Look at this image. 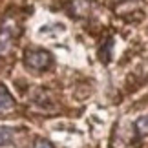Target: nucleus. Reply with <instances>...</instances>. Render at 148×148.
I'll return each mask as SVG.
<instances>
[{
    "instance_id": "obj_3",
    "label": "nucleus",
    "mask_w": 148,
    "mask_h": 148,
    "mask_svg": "<svg viewBox=\"0 0 148 148\" xmlns=\"http://www.w3.org/2000/svg\"><path fill=\"white\" fill-rule=\"evenodd\" d=\"M92 8H93V2H90V0H73L70 4V11L73 16H86L90 15Z\"/></svg>"
},
{
    "instance_id": "obj_1",
    "label": "nucleus",
    "mask_w": 148,
    "mask_h": 148,
    "mask_svg": "<svg viewBox=\"0 0 148 148\" xmlns=\"http://www.w3.org/2000/svg\"><path fill=\"white\" fill-rule=\"evenodd\" d=\"M20 35V26L13 16H5L0 24V57H5L13 49L16 37Z\"/></svg>"
},
{
    "instance_id": "obj_6",
    "label": "nucleus",
    "mask_w": 148,
    "mask_h": 148,
    "mask_svg": "<svg viewBox=\"0 0 148 148\" xmlns=\"http://www.w3.org/2000/svg\"><path fill=\"white\" fill-rule=\"evenodd\" d=\"M135 130H137L139 135H148V115L137 119V123H135Z\"/></svg>"
},
{
    "instance_id": "obj_4",
    "label": "nucleus",
    "mask_w": 148,
    "mask_h": 148,
    "mask_svg": "<svg viewBox=\"0 0 148 148\" xmlns=\"http://www.w3.org/2000/svg\"><path fill=\"white\" fill-rule=\"evenodd\" d=\"M15 106V101L11 97V93L4 86H0V112H8Z\"/></svg>"
},
{
    "instance_id": "obj_7",
    "label": "nucleus",
    "mask_w": 148,
    "mask_h": 148,
    "mask_svg": "<svg viewBox=\"0 0 148 148\" xmlns=\"http://www.w3.org/2000/svg\"><path fill=\"white\" fill-rule=\"evenodd\" d=\"M33 148H53V146H51L48 141H37V145L33 146Z\"/></svg>"
},
{
    "instance_id": "obj_5",
    "label": "nucleus",
    "mask_w": 148,
    "mask_h": 148,
    "mask_svg": "<svg viewBox=\"0 0 148 148\" xmlns=\"http://www.w3.org/2000/svg\"><path fill=\"white\" fill-rule=\"evenodd\" d=\"M13 135H15V130H13V128L0 126V146L11 143V141H13Z\"/></svg>"
},
{
    "instance_id": "obj_2",
    "label": "nucleus",
    "mask_w": 148,
    "mask_h": 148,
    "mask_svg": "<svg viewBox=\"0 0 148 148\" xmlns=\"http://www.w3.org/2000/svg\"><path fill=\"white\" fill-rule=\"evenodd\" d=\"M24 62L29 70L40 71V70H46L51 64V55L44 49H29V51H26Z\"/></svg>"
}]
</instances>
